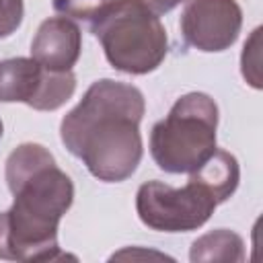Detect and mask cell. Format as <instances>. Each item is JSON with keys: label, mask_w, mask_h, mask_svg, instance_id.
<instances>
[{"label": "cell", "mask_w": 263, "mask_h": 263, "mask_svg": "<svg viewBox=\"0 0 263 263\" xmlns=\"http://www.w3.org/2000/svg\"><path fill=\"white\" fill-rule=\"evenodd\" d=\"M6 183L14 197L0 212V259L60 261L58 224L74 201L70 177L41 144H21L6 158Z\"/></svg>", "instance_id": "1"}, {"label": "cell", "mask_w": 263, "mask_h": 263, "mask_svg": "<svg viewBox=\"0 0 263 263\" xmlns=\"http://www.w3.org/2000/svg\"><path fill=\"white\" fill-rule=\"evenodd\" d=\"M144 109V95L134 84L97 80L62 119V144L99 181L121 183L136 173L142 160Z\"/></svg>", "instance_id": "2"}, {"label": "cell", "mask_w": 263, "mask_h": 263, "mask_svg": "<svg viewBox=\"0 0 263 263\" xmlns=\"http://www.w3.org/2000/svg\"><path fill=\"white\" fill-rule=\"evenodd\" d=\"M189 175L187 185L181 189L160 181L140 185L136 212L142 224L160 232H189L201 228L216 205L236 191L240 168L230 152L216 148V152Z\"/></svg>", "instance_id": "3"}, {"label": "cell", "mask_w": 263, "mask_h": 263, "mask_svg": "<svg viewBox=\"0 0 263 263\" xmlns=\"http://www.w3.org/2000/svg\"><path fill=\"white\" fill-rule=\"evenodd\" d=\"M107 62L125 74L142 76L156 70L168 49L160 18L140 0H107L88 21Z\"/></svg>", "instance_id": "4"}, {"label": "cell", "mask_w": 263, "mask_h": 263, "mask_svg": "<svg viewBox=\"0 0 263 263\" xmlns=\"http://www.w3.org/2000/svg\"><path fill=\"white\" fill-rule=\"evenodd\" d=\"M216 101L205 92H187L154 123L150 154L164 173H193L216 152Z\"/></svg>", "instance_id": "5"}, {"label": "cell", "mask_w": 263, "mask_h": 263, "mask_svg": "<svg viewBox=\"0 0 263 263\" xmlns=\"http://www.w3.org/2000/svg\"><path fill=\"white\" fill-rule=\"evenodd\" d=\"M74 90L76 76L72 70H47L33 58L0 62V103H25L37 111H55Z\"/></svg>", "instance_id": "6"}, {"label": "cell", "mask_w": 263, "mask_h": 263, "mask_svg": "<svg viewBox=\"0 0 263 263\" xmlns=\"http://www.w3.org/2000/svg\"><path fill=\"white\" fill-rule=\"evenodd\" d=\"M179 25L187 45L199 51H224L240 33L242 10L236 0H187Z\"/></svg>", "instance_id": "7"}, {"label": "cell", "mask_w": 263, "mask_h": 263, "mask_svg": "<svg viewBox=\"0 0 263 263\" xmlns=\"http://www.w3.org/2000/svg\"><path fill=\"white\" fill-rule=\"evenodd\" d=\"M82 49V33L78 25L66 16H51L41 23L31 43V58L47 70L68 72L78 62Z\"/></svg>", "instance_id": "8"}, {"label": "cell", "mask_w": 263, "mask_h": 263, "mask_svg": "<svg viewBox=\"0 0 263 263\" xmlns=\"http://www.w3.org/2000/svg\"><path fill=\"white\" fill-rule=\"evenodd\" d=\"M189 259L193 263L197 261H242L245 245L236 232L220 228V230L199 236L191 245Z\"/></svg>", "instance_id": "9"}, {"label": "cell", "mask_w": 263, "mask_h": 263, "mask_svg": "<svg viewBox=\"0 0 263 263\" xmlns=\"http://www.w3.org/2000/svg\"><path fill=\"white\" fill-rule=\"evenodd\" d=\"M107 0H53V8L64 16H72L78 21H90L99 6Z\"/></svg>", "instance_id": "10"}, {"label": "cell", "mask_w": 263, "mask_h": 263, "mask_svg": "<svg viewBox=\"0 0 263 263\" xmlns=\"http://www.w3.org/2000/svg\"><path fill=\"white\" fill-rule=\"evenodd\" d=\"M23 0H0V39L12 35L23 23Z\"/></svg>", "instance_id": "11"}, {"label": "cell", "mask_w": 263, "mask_h": 263, "mask_svg": "<svg viewBox=\"0 0 263 263\" xmlns=\"http://www.w3.org/2000/svg\"><path fill=\"white\" fill-rule=\"evenodd\" d=\"M148 10H152L156 16H160V14H166V12H171L175 6H179L181 2H185V0H140Z\"/></svg>", "instance_id": "12"}, {"label": "cell", "mask_w": 263, "mask_h": 263, "mask_svg": "<svg viewBox=\"0 0 263 263\" xmlns=\"http://www.w3.org/2000/svg\"><path fill=\"white\" fill-rule=\"evenodd\" d=\"M2 129H4V127H2V121H0V138H2Z\"/></svg>", "instance_id": "13"}]
</instances>
